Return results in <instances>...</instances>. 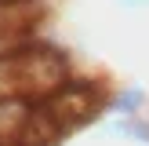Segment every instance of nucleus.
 Masks as SVG:
<instances>
[{"label":"nucleus","instance_id":"nucleus-4","mask_svg":"<svg viewBox=\"0 0 149 146\" xmlns=\"http://www.w3.org/2000/svg\"><path fill=\"white\" fill-rule=\"evenodd\" d=\"M106 135L127 139L131 146H149V117H106Z\"/></svg>","mask_w":149,"mask_h":146},{"label":"nucleus","instance_id":"nucleus-1","mask_svg":"<svg viewBox=\"0 0 149 146\" xmlns=\"http://www.w3.org/2000/svg\"><path fill=\"white\" fill-rule=\"evenodd\" d=\"M106 99H109V88L102 80H91V77H77L73 73L58 91H51L44 99V106L55 113V121L62 124V131L84 128V124H95L106 117Z\"/></svg>","mask_w":149,"mask_h":146},{"label":"nucleus","instance_id":"nucleus-5","mask_svg":"<svg viewBox=\"0 0 149 146\" xmlns=\"http://www.w3.org/2000/svg\"><path fill=\"white\" fill-rule=\"evenodd\" d=\"M116 4H120L124 11H146V7H149V0H116Z\"/></svg>","mask_w":149,"mask_h":146},{"label":"nucleus","instance_id":"nucleus-3","mask_svg":"<svg viewBox=\"0 0 149 146\" xmlns=\"http://www.w3.org/2000/svg\"><path fill=\"white\" fill-rule=\"evenodd\" d=\"M146 106H149V91L142 84H120V88H109L106 117H142Z\"/></svg>","mask_w":149,"mask_h":146},{"label":"nucleus","instance_id":"nucleus-2","mask_svg":"<svg viewBox=\"0 0 149 146\" xmlns=\"http://www.w3.org/2000/svg\"><path fill=\"white\" fill-rule=\"evenodd\" d=\"M36 99L29 95H0V146H18L29 117H33Z\"/></svg>","mask_w":149,"mask_h":146}]
</instances>
